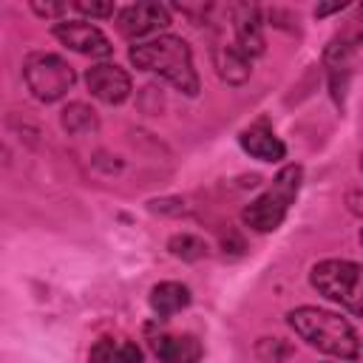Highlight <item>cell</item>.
Masks as SVG:
<instances>
[{"label":"cell","mask_w":363,"mask_h":363,"mask_svg":"<svg viewBox=\"0 0 363 363\" xmlns=\"http://www.w3.org/2000/svg\"><path fill=\"white\" fill-rule=\"evenodd\" d=\"M130 62L139 71L159 74L164 82H170L176 91L196 96L199 94V74L193 68V51L187 40L176 34H159L153 40H145L128 51Z\"/></svg>","instance_id":"6da1fadb"},{"label":"cell","mask_w":363,"mask_h":363,"mask_svg":"<svg viewBox=\"0 0 363 363\" xmlns=\"http://www.w3.org/2000/svg\"><path fill=\"white\" fill-rule=\"evenodd\" d=\"M286 323L301 340H306L312 349L329 357H337V360L360 357V337L354 326L337 312H329L320 306H298L286 315Z\"/></svg>","instance_id":"7a4b0ae2"},{"label":"cell","mask_w":363,"mask_h":363,"mask_svg":"<svg viewBox=\"0 0 363 363\" xmlns=\"http://www.w3.org/2000/svg\"><path fill=\"white\" fill-rule=\"evenodd\" d=\"M301 182H303V170L301 164H286L278 170V176L272 179V184L255 199L250 201L244 210H241V221L255 230V233H272L284 224L292 201L298 199V190H301Z\"/></svg>","instance_id":"3957f363"},{"label":"cell","mask_w":363,"mask_h":363,"mask_svg":"<svg viewBox=\"0 0 363 363\" xmlns=\"http://www.w3.org/2000/svg\"><path fill=\"white\" fill-rule=\"evenodd\" d=\"M309 284L318 289V295L340 303L349 315H363V264L346 258L318 261L309 272Z\"/></svg>","instance_id":"277c9868"},{"label":"cell","mask_w":363,"mask_h":363,"mask_svg":"<svg viewBox=\"0 0 363 363\" xmlns=\"http://www.w3.org/2000/svg\"><path fill=\"white\" fill-rule=\"evenodd\" d=\"M23 79L34 99L40 102H60L77 82L74 68L60 57L48 51H34L23 62Z\"/></svg>","instance_id":"5b68a950"},{"label":"cell","mask_w":363,"mask_h":363,"mask_svg":"<svg viewBox=\"0 0 363 363\" xmlns=\"http://www.w3.org/2000/svg\"><path fill=\"white\" fill-rule=\"evenodd\" d=\"M170 26V11L167 6L162 3H133V6H125L119 14H116V28L125 40L130 43H142L145 37H159L162 28Z\"/></svg>","instance_id":"8992f818"},{"label":"cell","mask_w":363,"mask_h":363,"mask_svg":"<svg viewBox=\"0 0 363 363\" xmlns=\"http://www.w3.org/2000/svg\"><path fill=\"white\" fill-rule=\"evenodd\" d=\"M54 37L68 45L71 51L82 54V57H108L111 54V40L105 37V31L88 20H60L54 23Z\"/></svg>","instance_id":"52a82bcc"},{"label":"cell","mask_w":363,"mask_h":363,"mask_svg":"<svg viewBox=\"0 0 363 363\" xmlns=\"http://www.w3.org/2000/svg\"><path fill=\"white\" fill-rule=\"evenodd\" d=\"M85 85L91 91V96H96L105 105H122L133 85H130V74L125 68H119L116 62H96L85 71Z\"/></svg>","instance_id":"ba28073f"},{"label":"cell","mask_w":363,"mask_h":363,"mask_svg":"<svg viewBox=\"0 0 363 363\" xmlns=\"http://www.w3.org/2000/svg\"><path fill=\"white\" fill-rule=\"evenodd\" d=\"M230 17H233V31H235V45L250 60L252 57H261L267 51L261 9L255 3H233L230 6Z\"/></svg>","instance_id":"9c48e42d"},{"label":"cell","mask_w":363,"mask_h":363,"mask_svg":"<svg viewBox=\"0 0 363 363\" xmlns=\"http://www.w3.org/2000/svg\"><path fill=\"white\" fill-rule=\"evenodd\" d=\"M150 349L159 357V363H199L204 354L196 335H173V332L150 335Z\"/></svg>","instance_id":"30bf717a"},{"label":"cell","mask_w":363,"mask_h":363,"mask_svg":"<svg viewBox=\"0 0 363 363\" xmlns=\"http://www.w3.org/2000/svg\"><path fill=\"white\" fill-rule=\"evenodd\" d=\"M238 145L244 147V153H250L258 162H281L286 156L284 142L275 136V130L267 122H255V125L244 128L238 133Z\"/></svg>","instance_id":"8fae6325"},{"label":"cell","mask_w":363,"mask_h":363,"mask_svg":"<svg viewBox=\"0 0 363 363\" xmlns=\"http://www.w3.org/2000/svg\"><path fill=\"white\" fill-rule=\"evenodd\" d=\"M213 65L221 82L227 85H244L250 79V57L238 45H216L213 48Z\"/></svg>","instance_id":"7c38bea8"},{"label":"cell","mask_w":363,"mask_h":363,"mask_svg":"<svg viewBox=\"0 0 363 363\" xmlns=\"http://www.w3.org/2000/svg\"><path fill=\"white\" fill-rule=\"evenodd\" d=\"M147 303L159 318H170V315L182 312L184 306H190V289L179 281H162L150 289Z\"/></svg>","instance_id":"4fadbf2b"},{"label":"cell","mask_w":363,"mask_h":363,"mask_svg":"<svg viewBox=\"0 0 363 363\" xmlns=\"http://www.w3.org/2000/svg\"><path fill=\"white\" fill-rule=\"evenodd\" d=\"M60 125L71 136H88V133H96L99 130V116L85 102H68L62 108V113H60Z\"/></svg>","instance_id":"5bb4252c"},{"label":"cell","mask_w":363,"mask_h":363,"mask_svg":"<svg viewBox=\"0 0 363 363\" xmlns=\"http://www.w3.org/2000/svg\"><path fill=\"white\" fill-rule=\"evenodd\" d=\"M167 250L173 258H182V261H201L207 258V241L193 235V233H176L170 235L167 241Z\"/></svg>","instance_id":"9a60e30c"},{"label":"cell","mask_w":363,"mask_h":363,"mask_svg":"<svg viewBox=\"0 0 363 363\" xmlns=\"http://www.w3.org/2000/svg\"><path fill=\"white\" fill-rule=\"evenodd\" d=\"M255 352L267 363H284L292 354V346L286 340H281V337H261L258 346H255Z\"/></svg>","instance_id":"2e32d148"},{"label":"cell","mask_w":363,"mask_h":363,"mask_svg":"<svg viewBox=\"0 0 363 363\" xmlns=\"http://www.w3.org/2000/svg\"><path fill=\"white\" fill-rule=\"evenodd\" d=\"M116 346H119V340H113V337H99V340L91 346V352H88V363H111Z\"/></svg>","instance_id":"e0dca14e"},{"label":"cell","mask_w":363,"mask_h":363,"mask_svg":"<svg viewBox=\"0 0 363 363\" xmlns=\"http://www.w3.org/2000/svg\"><path fill=\"white\" fill-rule=\"evenodd\" d=\"M74 9L85 17H113V3H96V0H77Z\"/></svg>","instance_id":"ac0fdd59"},{"label":"cell","mask_w":363,"mask_h":363,"mask_svg":"<svg viewBox=\"0 0 363 363\" xmlns=\"http://www.w3.org/2000/svg\"><path fill=\"white\" fill-rule=\"evenodd\" d=\"M111 363H142V352H139V346L133 340H119Z\"/></svg>","instance_id":"d6986e66"},{"label":"cell","mask_w":363,"mask_h":363,"mask_svg":"<svg viewBox=\"0 0 363 363\" xmlns=\"http://www.w3.org/2000/svg\"><path fill=\"white\" fill-rule=\"evenodd\" d=\"M150 210H153V213H173V216H182V213H184V201H182V199H153V201H150Z\"/></svg>","instance_id":"ffe728a7"},{"label":"cell","mask_w":363,"mask_h":363,"mask_svg":"<svg viewBox=\"0 0 363 363\" xmlns=\"http://www.w3.org/2000/svg\"><path fill=\"white\" fill-rule=\"evenodd\" d=\"M31 9H34V14H40V17H60L68 6H65V3H31Z\"/></svg>","instance_id":"44dd1931"},{"label":"cell","mask_w":363,"mask_h":363,"mask_svg":"<svg viewBox=\"0 0 363 363\" xmlns=\"http://www.w3.org/2000/svg\"><path fill=\"white\" fill-rule=\"evenodd\" d=\"M346 204H349V210H352L354 216H363V190H349Z\"/></svg>","instance_id":"7402d4cb"},{"label":"cell","mask_w":363,"mask_h":363,"mask_svg":"<svg viewBox=\"0 0 363 363\" xmlns=\"http://www.w3.org/2000/svg\"><path fill=\"white\" fill-rule=\"evenodd\" d=\"M340 9H346V3H326V6H315V17H326V14L340 11Z\"/></svg>","instance_id":"603a6c76"},{"label":"cell","mask_w":363,"mask_h":363,"mask_svg":"<svg viewBox=\"0 0 363 363\" xmlns=\"http://www.w3.org/2000/svg\"><path fill=\"white\" fill-rule=\"evenodd\" d=\"M360 247H363V230H360Z\"/></svg>","instance_id":"cb8c5ba5"},{"label":"cell","mask_w":363,"mask_h":363,"mask_svg":"<svg viewBox=\"0 0 363 363\" xmlns=\"http://www.w3.org/2000/svg\"><path fill=\"white\" fill-rule=\"evenodd\" d=\"M360 170H363V156H360Z\"/></svg>","instance_id":"d4e9b609"}]
</instances>
